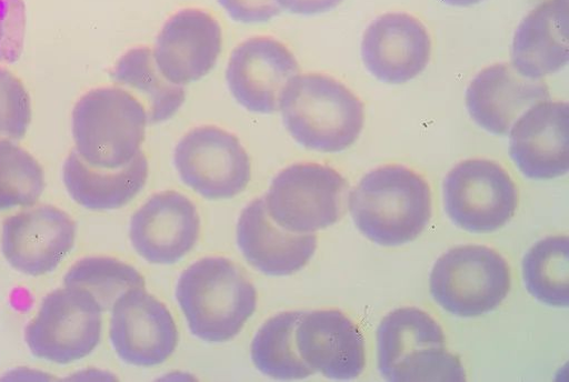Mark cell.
<instances>
[{"label":"cell","instance_id":"obj_1","mask_svg":"<svg viewBox=\"0 0 569 382\" xmlns=\"http://www.w3.org/2000/svg\"><path fill=\"white\" fill-rule=\"evenodd\" d=\"M349 210L372 242L397 247L416 240L432 214L428 182L413 170L389 164L367 173L350 192Z\"/></svg>","mask_w":569,"mask_h":382},{"label":"cell","instance_id":"obj_2","mask_svg":"<svg viewBox=\"0 0 569 382\" xmlns=\"http://www.w3.org/2000/svg\"><path fill=\"white\" fill-rule=\"evenodd\" d=\"M279 110L291 138L301 147L339 153L359 139L365 124L361 100L325 74H303L287 86Z\"/></svg>","mask_w":569,"mask_h":382},{"label":"cell","instance_id":"obj_3","mask_svg":"<svg viewBox=\"0 0 569 382\" xmlns=\"http://www.w3.org/2000/svg\"><path fill=\"white\" fill-rule=\"evenodd\" d=\"M177 300L191 332L208 342L234 339L257 309L256 286L230 259L204 258L180 277Z\"/></svg>","mask_w":569,"mask_h":382},{"label":"cell","instance_id":"obj_4","mask_svg":"<svg viewBox=\"0 0 569 382\" xmlns=\"http://www.w3.org/2000/svg\"><path fill=\"white\" fill-rule=\"evenodd\" d=\"M149 115L143 102L123 88L88 92L72 114L77 153L97 169L117 170L142 151Z\"/></svg>","mask_w":569,"mask_h":382},{"label":"cell","instance_id":"obj_5","mask_svg":"<svg viewBox=\"0 0 569 382\" xmlns=\"http://www.w3.org/2000/svg\"><path fill=\"white\" fill-rule=\"evenodd\" d=\"M381 375L391 382H462L460 359L449 352L440 324L418 308L386 315L377 333Z\"/></svg>","mask_w":569,"mask_h":382},{"label":"cell","instance_id":"obj_6","mask_svg":"<svg viewBox=\"0 0 569 382\" xmlns=\"http://www.w3.org/2000/svg\"><path fill=\"white\" fill-rule=\"evenodd\" d=\"M507 261L485 245H460L442 254L430 274L433 300L447 312L478 316L495 310L508 295Z\"/></svg>","mask_w":569,"mask_h":382},{"label":"cell","instance_id":"obj_7","mask_svg":"<svg viewBox=\"0 0 569 382\" xmlns=\"http://www.w3.org/2000/svg\"><path fill=\"white\" fill-rule=\"evenodd\" d=\"M347 189L346 179L331 167L295 163L277 174L263 200L279 227L311 234L339 221Z\"/></svg>","mask_w":569,"mask_h":382},{"label":"cell","instance_id":"obj_8","mask_svg":"<svg viewBox=\"0 0 569 382\" xmlns=\"http://www.w3.org/2000/svg\"><path fill=\"white\" fill-rule=\"evenodd\" d=\"M102 309L86 290L72 286L48 294L26 330L31 352L68 364L92 353L102 335Z\"/></svg>","mask_w":569,"mask_h":382},{"label":"cell","instance_id":"obj_9","mask_svg":"<svg viewBox=\"0 0 569 382\" xmlns=\"http://www.w3.org/2000/svg\"><path fill=\"white\" fill-rule=\"evenodd\" d=\"M449 219L472 233L493 232L510 221L518 208V190L498 163L472 159L457 164L443 181Z\"/></svg>","mask_w":569,"mask_h":382},{"label":"cell","instance_id":"obj_10","mask_svg":"<svg viewBox=\"0 0 569 382\" xmlns=\"http://www.w3.org/2000/svg\"><path fill=\"white\" fill-rule=\"evenodd\" d=\"M174 165L182 182L208 200L232 199L251 180V161L240 140L212 125L196 128L181 139Z\"/></svg>","mask_w":569,"mask_h":382},{"label":"cell","instance_id":"obj_11","mask_svg":"<svg viewBox=\"0 0 569 382\" xmlns=\"http://www.w3.org/2000/svg\"><path fill=\"white\" fill-rule=\"evenodd\" d=\"M110 339L127 363L156 366L174 353L179 332L168 306L146 288H134L112 308Z\"/></svg>","mask_w":569,"mask_h":382},{"label":"cell","instance_id":"obj_12","mask_svg":"<svg viewBox=\"0 0 569 382\" xmlns=\"http://www.w3.org/2000/svg\"><path fill=\"white\" fill-rule=\"evenodd\" d=\"M299 70L296 57L283 43L268 37L252 38L232 52L227 82L242 108L272 114L279 110L282 94Z\"/></svg>","mask_w":569,"mask_h":382},{"label":"cell","instance_id":"obj_13","mask_svg":"<svg viewBox=\"0 0 569 382\" xmlns=\"http://www.w3.org/2000/svg\"><path fill=\"white\" fill-rule=\"evenodd\" d=\"M74 220L53 205H41L6 220L2 251L19 272L40 277L54 271L72 251Z\"/></svg>","mask_w":569,"mask_h":382},{"label":"cell","instance_id":"obj_14","mask_svg":"<svg viewBox=\"0 0 569 382\" xmlns=\"http://www.w3.org/2000/svg\"><path fill=\"white\" fill-rule=\"evenodd\" d=\"M222 46L220 23L206 11L187 9L164 24L153 58L161 76L183 88L202 80L214 69Z\"/></svg>","mask_w":569,"mask_h":382},{"label":"cell","instance_id":"obj_15","mask_svg":"<svg viewBox=\"0 0 569 382\" xmlns=\"http://www.w3.org/2000/svg\"><path fill=\"white\" fill-rule=\"evenodd\" d=\"M200 229L196 204L177 191H164L151 197L132 217L130 239L148 262L173 264L194 248Z\"/></svg>","mask_w":569,"mask_h":382},{"label":"cell","instance_id":"obj_16","mask_svg":"<svg viewBox=\"0 0 569 382\" xmlns=\"http://www.w3.org/2000/svg\"><path fill=\"white\" fill-rule=\"evenodd\" d=\"M569 107L542 101L522 113L509 133V154L531 180H551L569 169Z\"/></svg>","mask_w":569,"mask_h":382},{"label":"cell","instance_id":"obj_17","mask_svg":"<svg viewBox=\"0 0 569 382\" xmlns=\"http://www.w3.org/2000/svg\"><path fill=\"white\" fill-rule=\"evenodd\" d=\"M361 57L378 81L400 86L420 76L431 57V39L425 26L407 13H388L365 32Z\"/></svg>","mask_w":569,"mask_h":382},{"label":"cell","instance_id":"obj_18","mask_svg":"<svg viewBox=\"0 0 569 382\" xmlns=\"http://www.w3.org/2000/svg\"><path fill=\"white\" fill-rule=\"evenodd\" d=\"M299 355L313 371L333 380H352L366 368L365 338L358 325L336 309L303 312L296 329Z\"/></svg>","mask_w":569,"mask_h":382},{"label":"cell","instance_id":"obj_19","mask_svg":"<svg viewBox=\"0 0 569 382\" xmlns=\"http://www.w3.org/2000/svg\"><path fill=\"white\" fill-rule=\"evenodd\" d=\"M465 100L475 123L493 135H507L522 113L549 100V91L542 80L526 79L510 64L500 63L476 76Z\"/></svg>","mask_w":569,"mask_h":382},{"label":"cell","instance_id":"obj_20","mask_svg":"<svg viewBox=\"0 0 569 382\" xmlns=\"http://www.w3.org/2000/svg\"><path fill=\"white\" fill-rule=\"evenodd\" d=\"M238 245L246 260L270 277H287L303 269L317 250V237L279 227L269 215L263 198L250 202L237 227Z\"/></svg>","mask_w":569,"mask_h":382},{"label":"cell","instance_id":"obj_21","mask_svg":"<svg viewBox=\"0 0 569 382\" xmlns=\"http://www.w3.org/2000/svg\"><path fill=\"white\" fill-rule=\"evenodd\" d=\"M568 0H546L516 30L511 67L521 77L541 80L560 71L569 58Z\"/></svg>","mask_w":569,"mask_h":382},{"label":"cell","instance_id":"obj_22","mask_svg":"<svg viewBox=\"0 0 569 382\" xmlns=\"http://www.w3.org/2000/svg\"><path fill=\"white\" fill-rule=\"evenodd\" d=\"M148 178L149 162L143 152L123 168L104 170L89 165L73 151L63 167V181L72 200L93 211L126 207L143 190Z\"/></svg>","mask_w":569,"mask_h":382},{"label":"cell","instance_id":"obj_23","mask_svg":"<svg viewBox=\"0 0 569 382\" xmlns=\"http://www.w3.org/2000/svg\"><path fill=\"white\" fill-rule=\"evenodd\" d=\"M111 77L143 102L150 124L170 120L186 101V90L161 76L149 48L128 51L116 64Z\"/></svg>","mask_w":569,"mask_h":382},{"label":"cell","instance_id":"obj_24","mask_svg":"<svg viewBox=\"0 0 569 382\" xmlns=\"http://www.w3.org/2000/svg\"><path fill=\"white\" fill-rule=\"evenodd\" d=\"M302 313H278L257 332L251 344V358L264 375L278 380H297L315 374L299 355L296 343V329Z\"/></svg>","mask_w":569,"mask_h":382},{"label":"cell","instance_id":"obj_25","mask_svg":"<svg viewBox=\"0 0 569 382\" xmlns=\"http://www.w3.org/2000/svg\"><path fill=\"white\" fill-rule=\"evenodd\" d=\"M522 275L526 289L535 299L550 306H568V237H548L537 242L523 258Z\"/></svg>","mask_w":569,"mask_h":382},{"label":"cell","instance_id":"obj_26","mask_svg":"<svg viewBox=\"0 0 569 382\" xmlns=\"http://www.w3.org/2000/svg\"><path fill=\"white\" fill-rule=\"evenodd\" d=\"M66 286L89 292L103 312L129 290L146 288L143 275L132 265L110 257H91L77 262L67 273Z\"/></svg>","mask_w":569,"mask_h":382},{"label":"cell","instance_id":"obj_27","mask_svg":"<svg viewBox=\"0 0 569 382\" xmlns=\"http://www.w3.org/2000/svg\"><path fill=\"white\" fill-rule=\"evenodd\" d=\"M46 190L44 171L28 151L0 140V211L31 208Z\"/></svg>","mask_w":569,"mask_h":382},{"label":"cell","instance_id":"obj_28","mask_svg":"<svg viewBox=\"0 0 569 382\" xmlns=\"http://www.w3.org/2000/svg\"><path fill=\"white\" fill-rule=\"evenodd\" d=\"M32 122L31 98L23 82L0 68V137L23 139Z\"/></svg>","mask_w":569,"mask_h":382},{"label":"cell","instance_id":"obj_29","mask_svg":"<svg viewBox=\"0 0 569 382\" xmlns=\"http://www.w3.org/2000/svg\"><path fill=\"white\" fill-rule=\"evenodd\" d=\"M27 7L24 0H0V63L20 61L26 46Z\"/></svg>","mask_w":569,"mask_h":382},{"label":"cell","instance_id":"obj_30","mask_svg":"<svg viewBox=\"0 0 569 382\" xmlns=\"http://www.w3.org/2000/svg\"><path fill=\"white\" fill-rule=\"evenodd\" d=\"M221 8L241 24L268 23L281 13L276 0H218Z\"/></svg>","mask_w":569,"mask_h":382},{"label":"cell","instance_id":"obj_31","mask_svg":"<svg viewBox=\"0 0 569 382\" xmlns=\"http://www.w3.org/2000/svg\"><path fill=\"white\" fill-rule=\"evenodd\" d=\"M343 0H276L281 10L295 16L313 17L337 9Z\"/></svg>","mask_w":569,"mask_h":382},{"label":"cell","instance_id":"obj_32","mask_svg":"<svg viewBox=\"0 0 569 382\" xmlns=\"http://www.w3.org/2000/svg\"><path fill=\"white\" fill-rule=\"evenodd\" d=\"M441 3L452 8H468L482 2V0H440Z\"/></svg>","mask_w":569,"mask_h":382}]
</instances>
